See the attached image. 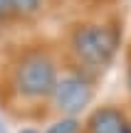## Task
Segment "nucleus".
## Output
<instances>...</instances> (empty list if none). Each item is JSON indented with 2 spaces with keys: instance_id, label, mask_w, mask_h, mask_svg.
Returning <instances> with one entry per match:
<instances>
[{
  "instance_id": "1",
  "label": "nucleus",
  "mask_w": 131,
  "mask_h": 133,
  "mask_svg": "<svg viewBox=\"0 0 131 133\" xmlns=\"http://www.w3.org/2000/svg\"><path fill=\"white\" fill-rule=\"evenodd\" d=\"M64 69L62 52L47 42H30L17 47L3 66L0 96L15 111H40L47 109L57 79Z\"/></svg>"
},
{
  "instance_id": "2",
  "label": "nucleus",
  "mask_w": 131,
  "mask_h": 133,
  "mask_svg": "<svg viewBox=\"0 0 131 133\" xmlns=\"http://www.w3.org/2000/svg\"><path fill=\"white\" fill-rule=\"evenodd\" d=\"M121 22L116 17H87L69 25L62 39L64 64L97 79L116 62L121 52Z\"/></svg>"
},
{
  "instance_id": "3",
  "label": "nucleus",
  "mask_w": 131,
  "mask_h": 133,
  "mask_svg": "<svg viewBox=\"0 0 131 133\" xmlns=\"http://www.w3.org/2000/svg\"><path fill=\"white\" fill-rule=\"evenodd\" d=\"M94 99H97V79L82 69L64 64L62 74L57 79V86L52 91V99L47 104V111L52 116L82 118L84 114L92 111Z\"/></svg>"
},
{
  "instance_id": "4",
  "label": "nucleus",
  "mask_w": 131,
  "mask_h": 133,
  "mask_svg": "<svg viewBox=\"0 0 131 133\" xmlns=\"http://www.w3.org/2000/svg\"><path fill=\"white\" fill-rule=\"evenodd\" d=\"M131 126V116L119 104L94 106L84 116V133H124Z\"/></svg>"
},
{
  "instance_id": "5",
  "label": "nucleus",
  "mask_w": 131,
  "mask_h": 133,
  "mask_svg": "<svg viewBox=\"0 0 131 133\" xmlns=\"http://www.w3.org/2000/svg\"><path fill=\"white\" fill-rule=\"evenodd\" d=\"M10 3H13L17 22H32V20L42 17L47 10V0H10Z\"/></svg>"
},
{
  "instance_id": "6",
  "label": "nucleus",
  "mask_w": 131,
  "mask_h": 133,
  "mask_svg": "<svg viewBox=\"0 0 131 133\" xmlns=\"http://www.w3.org/2000/svg\"><path fill=\"white\" fill-rule=\"evenodd\" d=\"M42 133H84V118L72 116H52L45 123Z\"/></svg>"
},
{
  "instance_id": "7",
  "label": "nucleus",
  "mask_w": 131,
  "mask_h": 133,
  "mask_svg": "<svg viewBox=\"0 0 131 133\" xmlns=\"http://www.w3.org/2000/svg\"><path fill=\"white\" fill-rule=\"evenodd\" d=\"M10 22H17V20H15L13 3H10V0H0V27H5V25H10Z\"/></svg>"
},
{
  "instance_id": "8",
  "label": "nucleus",
  "mask_w": 131,
  "mask_h": 133,
  "mask_svg": "<svg viewBox=\"0 0 131 133\" xmlns=\"http://www.w3.org/2000/svg\"><path fill=\"white\" fill-rule=\"evenodd\" d=\"M124 81H126V89L131 94V54L126 57V69H124Z\"/></svg>"
},
{
  "instance_id": "9",
  "label": "nucleus",
  "mask_w": 131,
  "mask_h": 133,
  "mask_svg": "<svg viewBox=\"0 0 131 133\" xmlns=\"http://www.w3.org/2000/svg\"><path fill=\"white\" fill-rule=\"evenodd\" d=\"M77 3H84V5H94V8H102V5H111L114 0H77Z\"/></svg>"
},
{
  "instance_id": "10",
  "label": "nucleus",
  "mask_w": 131,
  "mask_h": 133,
  "mask_svg": "<svg viewBox=\"0 0 131 133\" xmlns=\"http://www.w3.org/2000/svg\"><path fill=\"white\" fill-rule=\"evenodd\" d=\"M17 133H42V128H37V126H22Z\"/></svg>"
},
{
  "instance_id": "11",
  "label": "nucleus",
  "mask_w": 131,
  "mask_h": 133,
  "mask_svg": "<svg viewBox=\"0 0 131 133\" xmlns=\"http://www.w3.org/2000/svg\"><path fill=\"white\" fill-rule=\"evenodd\" d=\"M124 133H131V126H129V128H126V131H124Z\"/></svg>"
},
{
  "instance_id": "12",
  "label": "nucleus",
  "mask_w": 131,
  "mask_h": 133,
  "mask_svg": "<svg viewBox=\"0 0 131 133\" xmlns=\"http://www.w3.org/2000/svg\"><path fill=\"white\" fill-rule=\"evenodd\" d=\"M129 116H131V109H129Z\"/></svg>"
}]
</instances>
